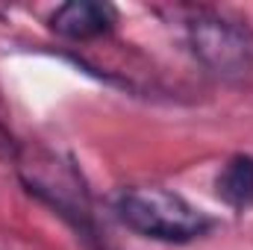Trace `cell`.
Wrapping results in <instances>:
<instances>
[{
    "mask_svg": "<svg viewBox=\"0 0 253 250\" xmlns=\"http://www.w3.org/2000/svg\"><path fill=\"white\" fill-rule=\"evenodd\" d=\"M12 162H15V174L21 186L33 197L47 203L59 218H65L80 233L94 230L91 194L71 156H65L42 141H27L18 147Z\"/></svg>",
    "mask_w": 253,
    "mask_h": 250,
    "instance_id": "1",
    "label": "cell"
},
{
    "mask_svg": "<svg viewBox=\"0 0 253 250\" xmlns=\"http://www.w3.org/2000/svg\"><path fill=\"white\" fill-rule=\"evenodd\" d=\"M115 212L126 230L165 245H186L212 230V218L206 212L177 191L159 186L124 188L115 200Z\"/></svg>",
    "mask_w": 253,
    "mask_h": 250,
    "instance_id": "2",
    "label": "cell"
},
{
    "mask_svg": "<svg viewBox=\"0 0 253 250\" xmlns=\"http://www.w3.org/2000/svg\"><path fill=\"white\" fill-rule=\"evenodd\" d=\"M189 44L212 77L239 83L253 74V30L230 15L197 9L189 18Z\"/></svg>",
    "mask_w": 253,
    "mask_h": 250,
    "instance_id": "3",
    "label": "cell"
},
{
    "mask_svg": "<svg viewBox=\"0 0 253 250\" xmlns=\"http://www.w3.org/2000/svg\"><path fill=\"white\" fill-rule=\"evenodd\" d=\"M112 24H115V9L109 3H94V0H71L50 15L53 33L71 42L100 39L112 30Z\"/></svg>",
    "mask_w": 253,
    "mask_h": 250,
    "instance_id": "4",
    "label": "cell"
},
{
    "mask_svg": "<svg viewBox=\"0 0 253 250\" xmlns=\"http://www.w3.org/2000/svg\"><path fill=\"white\" fill-rule=\"evenodd\" d=\"M215 194L233 212L253 209V156L248 153L230 156L215 177Z\"/></svg>",
    "mask_w": 253,
    "mask_h": 250,
    "instance_id": "5",
    "label": "cell"
}]
</instances>
